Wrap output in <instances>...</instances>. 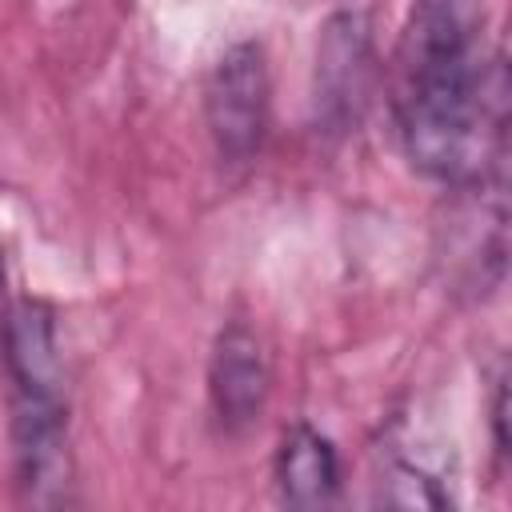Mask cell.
<instances>
[{
    "label": "cell",
    "mask_w": 512,
    "mask_h": 512,
    "mask_svg": "<svg viewBox=\"0 0 512 512\" xmlns=\"http://www.w3.org/2000/svg\"><path fill=\"white\" fill-rule=\"evenodd\" d=\"M396 132L428 180H504L508 76L484 52V0H416L396 48Z\"/></svg>",
    "instance_id": "obj_1"
},
{
    "label": "cell",
    "mask_w": 512,
    "mask_h": 512,
    "mask_svg": "<svg viewBox=\"0 0 512 512\" xmlns=\"http://www.w3.org/2000/svg\"><path fill=\"white\" fill-rule=\"evenodd\" d=\"M272 80L260 40H236L220 52L204 84V120L216 152L228 164H244L260 152L268 132Z\"/></svg>",
    "instance_id": "obj_2"
},
{
    "label": "cell",
    "mask_w": 512,
    "mask_h": 512,
    "mask_svg": "<svg viewBox=\"0 0 512 512\" xmlns=\"http://www.w3.org/2000/svg\"><path fill=\"white\" fill-rule=\"evenodd\" d=\"M376 76V52H372V24L364 12L344 8L332 12L320 28L316 44V124L324 132H352L368 108Z\"/></svg>",
    "instance_id": "obj_3"
},
{
    "label": "cell",
    "mask_w": 512,
    "mask_h": 512,
    "mask_svg": "<svg viewBox=\"0 0 512 512\" xmlns=\"http://www.w3.org/2000/svg\"><path fill=\"white\" fill-rule=\"evenodd\" d=\"M12 464L24 504L60 508L72 500L76 460L64 396H12Z\"/></svg>",
    "instance_id": "obj_4"
},
{
    "label": "cell",
    "mask_w": 512,
    "mask_h": 512,
    "mask_svg": "<svg viewBox=\"0 0 512 512\" xmlns=\"http://www.w3.org/2000/svg\"><path fill=\"white\" fill-rule=\"evenodd\" d=\"M268 392L272 360L264 336L244 320H228L216 332L208 356V396L224 432H244L248 424H256L268 404Z\"/></svg>",
    "instance_id": "obj_5"
},
{
    "label": "cell",
    "mask_w": 512,
    "mask_h": 512,
    "mask_svg": "<svg viewBox=\"0 0 512 512\" xmlns=\"http://www.w3.org/2000/svg\"><path fill=\"white\" fill-rule=\"evenodd\" d=\"M0 356L12 380V396H64V364L52 304L36 296L12 300L0 324Z\"/></svg>",
    "instance_id": "obj_6"
},
{
    "label": "cell",
    "mask_w": 512,
    "mask_h": 512,
    "mask_svg": "<svg viewBox=\"0 0 512 512\" xmlns=\"http://www.w3.org/2000/svg\"><path fill=\"white\" fill-rule=\"evenodd\" d=\"M272 476L288 508H328L340 496V456L332 440L308 420H296L280 432Z\"/></svg>",
    "instance_id": "obj_7"
},
{
    "label": "cell",
    "mask_w": 512,
    "mask_h": 512,
    "mask_svg": "<svg viewBox=\"0 0 512 512\" xmlns=\"http://www.w3.org/2000/svg\"><path fill=\"white\" fill-rule=\"evenodd\" d=\"M380 504H392V508H448L452 496L448 488L440 484V476L416 460H404V456H392L388 468L380 472Z\"/></svg>",
    "instance_id": "obj_8"
},
{
    "label": "cell",
    "mask_w": 512,
    "mask_h": 512,
    "mask_svg": "<svg viewBox=\"0 0 512 512\" xmlns=\"http://www.w3.org/2000/svg\"><path fill=\"white\" fill-rule=\"evenodd\" d=\"M488 416H492V444H496L500 456H508V376L504 372L492 380V408H488Z\"/></svg>",
    "instance_id": "obj_9"
},
{
    "label": "cell",
    "mask_w": 512,
    "mask_h": 512,
    "mask_svg": "<svg viewBox=\"0 0 512 512\" xmlns=\"http://www.w3.org/2000/svg\"><path fill=\"white\" fill-rule=\"evenodd\" d=\"M4 312H8V300H4V244H0V324H4Z\"/></svg>",
    "instance_id": "obj_10"
}]
</instances>
